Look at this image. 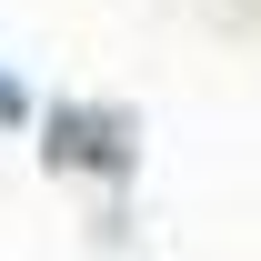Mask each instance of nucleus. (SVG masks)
Wrapping results in <instances>:
<instances>
[{
  "label": "nucleus",
  "mask_w": 261,
  "mask_h": 261,
  "mask_svg": "<svg viewBox=\"0 0 261 261\" xmlns=\"http://www.w3.org/2000/svg\"><path fill=\"white\" fill-rule=\"evenodd\" d=\"M0 121H20V81H0Z\"/></svg>",
  "instance_id": "1"
}]
</instances>
